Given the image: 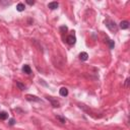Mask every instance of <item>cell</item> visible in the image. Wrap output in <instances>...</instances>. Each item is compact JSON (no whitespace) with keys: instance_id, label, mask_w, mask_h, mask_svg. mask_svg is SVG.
Wrapping results in <instances>:
<instances>
[{"instance_id":"12","label":"cell","mask_w":130,"mask_h":130,"mask_svg":"<svg viewBox=\"0 0 130 130\" xmlns=\"http://www.w3.org/2000/svg\"><path fill=\"white\" fill-rule=\"evenodd\" d=\"M8 118V114L5 111L0 112V120H6Z\"/></svg>"},{"instance_id":"4","label":"cell","mask_w":130,"mask_h":130,"mask_svg":"<svg viewBox=\"0 0 130 130\" xmlns=\"http://www.w3.org/2000/svg\"><path fill=\"white\" fill-rule=\"evenodd\" d=\"M25 99H26L27 101H29V102H42L41 99H39L38 96L32 95V94H26V95H25Z\"/></svg>"},{"instance_id":"16","label":"cell","mask_w":130,"mask_h":130,"mask_svg":"<svg viewBox=\"0 0 130 130\" xmlns=\"http://www.w3.org/2000/svg\"><path fill=\"white\" fill-rule=\"evenodd\" d=\"M67 26H65V25H62V26H60V30L61 31H67Z\"/></svg>"},{"instance_id":"2","label":"cell","mask_w":130,"mask_h":130,"mask_svg":"<svg viewBox=\"0 0 130 130\" xmlns=\"http://www.w3.org/2000/svg\"><path fill=\"white\" fill-rule=\"evenodd\" d=\"M46 98H47L48 101H50V103L52 104V106H53L54 108L60 107V103H59V101H58L57 99H55V98H53V96H50V95H47Z\"/></svg>"},{"instance_id":"10","label":"cell","mask_w":130,"mask_h":130,"mask_svg":"<svg viewBox=\"0 0 130 130\" xmlns=\"http://www.w3.org/2000/svg\"><path fill=\"white\" fill-rule=\"evenodd\" d=\"M24 9H25V5H24L23 3L20 2V3H18V4L16 5V10H17V11L21 12V11H23Z\"/></svg>"},{"instance_id":"9","label":"cell","mask_w":130,"mask_h":130,"mask_svg":"<svg viewBox=\"0 0 130 130\" xmlns=\"http://www.w3.org/2000/svg\"><path fill=\"white\" fill-rule=\"evenodd\" d=\"M59 93L61 96H67L68 95V89L66 87H61L59 90Z\"/></svg>"},{"instance_id":"17","label":"cell","mask_w":130,"mask_h":130,"mask_svg":"<svg viewBox=\"0 0 130 130\" xmlns=\"http://www.w3.org/2000/svg\"><path fill=\"white\" fill-rule=\"evenodd\" d=\"M129 80H130L129 78H126V80H125V83H124V86H125L126 88L128 87V84H129Z\"/></svg>"},{"instance_id":"3","label":"cell","mask_w":130,"mask_h":130,"mask_svg":"<svg viewBox=\"0 0 130 130\" xmlns=\"http://www.w3.org/2000/svg\"><path fill=\"white\" fill-rule=\"evenodd\" d=\"M66 43L69 44V45H74V44L76 43V38H75V36H74L73 34L67 36V38H66Z\"/></svg>"},{"instance_id":"11","label":"cell","mask_w":130,"mask_h":130,"mask_svg":"<svg viewBox=\"0 0 130 130\" xmlns=\"http://www.w3.org/2000/svg\"><path fill=\"white\" fill-rule=\"evenodd\" d=\"M16 86H17L20 90H24V89H26V86H25L23 83H21L20 81H16Z\"/></svg>"},{"instance_id":"15","label":"cell","mask_w":130,"mask_h":130,"mask_svg":"<svg viewBox=\"0 0 130 130\" xmlns=\"http://www.w3.org/2000/svg\"><path fill=\"white\" fill-rule=\"evenodd\" d=\"M15 124V119H13V118H10L9 119V125H14Z\"/></svg>"},{"instance_id":"6","label":"cell","mask_w":130,"mask_h":130,"mask_svg":"<svg viewBox=\"0 0 130 130\" xmlns=\"http://www.w3.org/2000/svg\"><path fill=\"white\" fill-rule=\"evenodd\" d=\"M119 27L121 29H127L129 27V21L128 20H122L119 24Z\"/></svg>"},{"instance_id":"7","label":"cell","mask_w":130,"mask_h":130,"mask_svg":"<svg viewBox=\"0 0 130 130\" xmlns=\"http://www.w3.org/2000/svg\"><path fill=\"white\" fill-rule=\"evenodd\" d=\"M21 70H22V72L25 73V74H30V73H31V68L29 67V65H26V64L22 66Z\"/></svg>"},{"instance_id":"1","label":"cell","mask_w":130,"mask_h":130,"mask_svg":"<svg viewBox=\"0 0 130 130\" xmlns=\"http://www.w3.org/2000/svg\"><path fill=\"white\" fill-rule=\"evenodd\" d=\"M105 24H106V26H107L111 31L116 32V31L118 30V24H116V22H115L114 20H112V19H107V20H105Z\"/></svg>"},{"instance_id":"14","label":"cell","mask_w":130,"mask_h":130,"mask_svg":"<svg viewBox=\"0 0 130 130\" xmlns=\"http://www.w3.org/2000/svg\"><path fill=\"white\" fill-rule=\"evenodd\" d=\"M109 44H110V49H113V48H114V46H115V43H114V41H112V40H109Z\"/></svg>"},{"instance_id":"13","label":"cell","mask_w":130,"mask_h":130,"mask_svg":"<svg viewBox=\"0 0 130 130\" xmlns=\"http://www.w3.org/2000/svg\"><path fill=\"white\" fill-rule=\"evenodd\" d=\"M56 118H57L61 123H63V124H64V123H66V119H65L64 117H62V116H60V115H57V116H56Z\"/></svg>"},{"instance_id":"5","label":"cell","mask_w":130,"mask_h":130,"mask_svg":"<svg viewBox=\"0 0 130 130\" xmlns=\"http://www.w3.org/2000/svg\"><path fill=\"white\" fill-rule=\"evenodd\" d=\"M58 6H59V3H58V2H56V1L49 2V4H48V8H50L51 10H55V9H57V8H58Z\"/></svg>"},{"instance_id":"18","label":"cell","mask_w":130,"mask_h":130,"mask_svg":"<svg viewBox=\"0 0 130 130\" xmlns=\"http://www.w3.org/2000/svg\"><path fill=\"white\" fill-rule=\"evenodd\" d=\"M26 3L28 5H34L35 4V1H30V0H26Z\"/></svg>"},{"instance_id":"8","label":"cell","mask_w":130,"mask_h":130,"mask_svg":"<svg viewBox=\"0 0 130 130\" xmlns=\"http://www.w3.org/2000/svg\"><path fill=\"white\" fill-rule=\"evenodd\" d=\"M79 59H80L81 61H86V60L88 59V54H87L86 52H81V53L79 54Z\"/></svg>"}]
</instances>
